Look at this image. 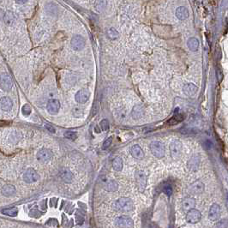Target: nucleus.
<instances>
[{"mask_svg": "<svg viewBox=\"0 0 228 228\" xmlns=\"http://www.w3.org/2000/svg\"><path fill=\"white\" fill-rule=\"evenodd\" d=\"M113 208L115 210L119 211V212H124L127 213L134 208V204L133 202L128 198V197H121L116 201H114L113 203Z\"/></svg>", "mask_w": 228, "mask_h": 228, "instance_id": "f257e3e1", "label": "nucleus"}, {"mask_svg": "<svg viewBox=\"0 0 228 228\" xmlns=\"http://www.w3.org/2000/svg\"><path fill=\"white\" fill-rule=\"evenodd\" d=\"M149 148L153 154L156 158H162L165 155V145L160 141H153L149 144Z\"/></svg>", "mask_w": 228, "mask_h": 228, "instance_id": "f03ea898", "label": "nucleus"}, {"mask_svg": "<svg viewBox=\"0 0 228 228\" xmlns=\"http://www.w3.org/2000/svg\"><path fill=\"white\" fill-rule=\"evenodd\" d=\"M170 154L172 158L175 160H178L181 156L182 153V149H183V145L180 141L178 140H174L170 143Z\"/></svg>", "mask_w": 228, "mask_h": 228, "instance_id": "7ed1b4c3", "label": "nucleus"}, {"mask_svg": "<svg viewBox=\"0 0 228 228\" xmlns=\"http://www.w3.org/2000/svg\"><path fill=\"white\" fill-rule=\"evenodd\" d=\"M136 177V183H137V187L140 192H144L146 185H147V176L145 172L141 170H138L136 172L135 174Z\"/></svg>", "mask_w": 228, "mask_h": 228, "instance_id": "20e7f679", "label": "nucleus"}, {"mask_svg": "<svg viewBox=\"0 0 228 228\" xmlns=\"http://www.w3.org/2000/svg\"><path fill=\"white\" fill-rule=\"evenodd\" d=\"M23 178L27 184H32L39 179V175L34 168H27L23 175Z\"/></svg>", "mask_w": 228, "mask_h": 228, "instance_id": "39448f33", "label": "nucleus"}, {"mask_svg": "<svg viewBox=\"0 0 228 228\" xmlns=\"http://www.w3.org/2000/svg\"><path fill=\"white\" fill-rule=\"evenodd\" d=\"M115 225L118 228H133V220L127 216H119L115 220Z\"/></svg>", "mask_w": 228, "mask_h": 228, "instance_id": "423d86ee", "label": "nucleus"}, {"mask_svg": "<svg viewBox=\"0 0 228 228\" xmlns=\"http://www.w3.org/2000/svg\"><path fill=\"white\" fill-rule=\"evenodd\" d=\"M70 45L71 47L73 48V50L75 51H81L82 49L84 48L85 45H86V40L82 35H75L71 39L70 41Z\"/></svg>", "mask_w": 228, "mask_h": 228, "instance_id": "0eeeda50", "label": "nucleus"}, {"mask_svg": "<svg viewBox=\"0 0 228 228\" xmlns=\"http://www.w3.org/2000/svg\"><path fill=\"white\" fill-rule=\"evenodd\" d=\"M201 218H202V215L200 211L195 208L189 210L186 215V220L190 224H196L199 222L201 220Z\"/></svg>", "mask_w": 228, "mask_h": 228, "instance_id": "6e6552de", "label": "nucleus"}, {"mask_svg": "<svg viewBox=\"0 0 228 228\" xmlns=\"http://www.w3.org/2000/svg\"><path fill=\"white\" fill-rule=\"evenodd\" d=\"M52 156H53V153L48 148H41L40 150H39V152L36 154L37 160L40 162H47V161L51 160Z\"/></svg>", "mask_w": 228, "mask_h": 228, "instance_id": "1a4fd4ad", "label": "nucleus"}, {"mask_svg": "<svg viewBox=\"0 0 228 228\" xmlns=\"http://www.w3.org/2000/svg\"><path fill=\"white\" fill-rule=\"evenodd\" d=\"M90 97V92L88 89H80L75 94V100L79 104H85Z\"/></svg>", "mask_w": 228, "mask_h": 228, "instance_id": "9d476101", "label": "nucleus"}, {"mask_svg": "<svg viewBox=\"0 0 228 228\" xmlns=\"http://www.w3.org/2000/svg\"><path fill=\"white\" fill-rule=\"evenodd\" d=\"M13 88V82L8 74H2L1 76V89L5 92L11 91Z\"/></svg>", "mask_w": 228, "mask_h": 228, "instance_id": "9b49d317", "label": "nucleus"}, {"mask_svg": "<svg viewBox=\"0 0 228 228\" xmlns=\"http://www.w3.org/2000/svg\"><path fill=\"white\" fill-rule=\"evenodd\" d=\"M47 112L51 115H55L59 112L60 102L57 99H51L47 102Z\"/></svg>", "mask_w": 228, "mask_h": 228, "instance_id": "f8f14e48", "label": "nucleus"}, {"mask_svg": "<svg viewBox=\"0 0 228 228\" xmlns=\"http://www.w3.org/2000/svg\"><path fill=\"white\" fill-rule=\"evenodd\" d=\"M201 163V157L198 153H195L188 162V168L191 172H196L199 169Z\"/></svg>", "mask_w": 228, "mask_h": 228, "instance_id": "ddd939ff", "label": "nucleus"}, {"mask_svg": "<svg viewBox=\"0 0 228 228\" xmlns=\"http://www.w3.org/2000/svg\"><path fill=\"white\" fill-rule=\"evenodd\" d=\"M204 184L200 180H196L192 183L189 187V190L191 194L194 195H200L204 191Z\"/></svg>", "mask_w": 228, "mask_h": 228, "instance_id": "4468645a", "label": "nucleus"}, {"mask_svg": "<svg viewBox=\"0 0 228 228\" xmlns=\"http://www.w3.org/2000/svg\"><path fill=\"white\" fill-rule=\"evenodd\" d=\"M220 216V208L217 203H214L212 204L210 209H209V215L208 217L211 220L215 221L217 220Z\"/></svg>", "mask_w": 228, "mask_h": 228, "instance_id": "2eb2a0df", "label": "nucleus"}, {"mask_svg": "<svg viewBox=\"0 0 228 228\" xmlns=\"http://www.w3.org/2000/svg\"><path fill=\"white\" fill-rule=\"evenodd\" d=\"M0 106H1L2 111H4V112L11 111L13 107V102L11 99L7 96L2 97L1 101H0Z\"/></svg>", "mask_w": 228, "mask_h": 228, "instance_id": "dca6fc26", "label": "nucleus"}, {"mask_svg": "<svg viewBox=\"0 0 228 228\" xmlns=\"http://www.w3.org/2000/svg\"><path fill=\"white\" fill-rule=\"evenodd\" d=\"M130 153L131 155L137 159V160H142L144 158V152L143 150L141 149V148L140 147L139 145L136 144V145H133L130 148Z\"/></svg>", "mask_w": 228, "mask_h": 228, "instance_id": "f3484780", "label": "nucleus"}, {"mask_svg": "<svg viewBox=\"0 0 228 228\" xmlns=\"http://www.w3.org/2000/svg\"><path fill=\"white\" fill-rule=\"evenodd\" d=\"M15 20H16V17H15V14L11 11H6L4 14L3 21H4L5 25L9 26V27L12 26L13 24H15Z\"/></svg>", "mask_w": 228, "mask_h": 228, "instance_id": "a211bd4d", "label": "nucleus"}, {"mask_svg": "<svg viewBox=\"0 0 228 228\" xmlns=\"http://www.w3.org/2000/svg\"><path fill=\"white\" fill-rule=\"evenodd\" d=\"M183 90L186 95H188L190 97H193L196 94V93L198 91V88L193 83H187L184 86Z\"/></svg>", "mask_w": 228, "mask_h": 228, "instance_id": "6ab92c4d", "label": "nucleus"}, {"mask_svg": "<svg viewBox=\"0 0 228 228\" xmlns=\"http://www.w3.org/2000/svg\"><path fill=\"white\" fill-rule=\"evenodd\" d=\"M16 192V190H15V187L14 185H11V184H5L2 187L1 189V193L3 196H12L15 194Z\"/></svg>", "mask_w": 228, "mask_h": 228, "instance_id": "aec40b11", "label": "nucleus"}, {"mask_svg": "<svg viewBox=\"0 0 228 228\" xmlns=\"http://www.w3.org/2000/svg\"><path fill=\"white\" fill-rule=\"evenodd\" d=\"M176 16L179 20H185L189 17V11L184 6H180L176 10Z\"/></svg>", "mask_w": 228, "mask_h": 228, "instance_id": "412c9836", "label": "nucleus"}, {"mask_svg": "<svg viewBox=\"0 0 228 228\" xmlns=\"http://www.w3.org/2000/svg\"><path fill=\"white\" fill-rule=\"evenodd\" d=\"M60 177L64 183H70L73 179V174L68 168H63L60 172Z\"/></svg>", "mask_w": 228, "mask_h": 228, "instance_id": "4be33fe9", "label": "nucleus"}, {"mask_svg": "<svg viewBox=\"0 0 228 228\" xmlns=\"http://www.w3.org/2000/svg\"><path fill=\"white\" fill-rule=\"evenodd\" d=\"M195 206H196V201H195V199H193L191 197L184 198L182 203L183 209L185 211H189L190 209H193L195 208Z\"/></svg>", "mask_w": 228, "mask_h": 228, "instance_id": "5701e85b", "label": "nucleus"}, {"mask_svg": "<svg viewBox=\"0 0 228 228\" xmlns=\"http://www.w3.org/2000/svg\"><path fill=\"white\" fill-rule=\"evenodd\" d=\"M143 115H144V110L141 106L137 105L133 107L132 112H131V116L134 119H140L141 118H142Z\"/></svg>", "mask_w": 228, "mask_h": 228, "instance_id": "b1692460", "label": "nucleus"}, {"mask_svg": "<svg viewBox=\"0 0 228 228\" xmlns=\"http://www.w3.org/2000/svg\"><path fill=\"white\" fill-rule=\"evenodd\" d=\"M187 46L190 51H196L199 48V40L195 37H191L187 41Z\"/></svg>", "mask_w": 228, "mask_h": 228, "instance_id": "393cba45", "label": "nucleus"}, {"mask_svg": "<svg viewBox=\"0 0 228 228\" xmlns=\"http://www.w3.org/2000/svg\"><path fill=\"white\" fill-rule=\"evenodd\" d=\"M107 6L106 0H95L94 2V8L99 13L104 12Z\"/></svg>", "mask_w": 228, "mask_h": 228, "instance_id": "a878e982", "label": "nucleus"}, {"mask_svg": "<svg viewBox=\"0 0 228 228\" xmlns=\"http://www.w3.org/2000/svg\"><path fill=\"white\" fill-rule=\"evenodd\" d=\"M106 37L111 40H116L119 38V34L114 27L107 28L106 30Z\"/></svg>", "mask_w": 228, "mask_h": 228, "instance_id": "bb28decb", "label": "nucleus"}, {"mask_svg": "<svg viewBox=\"0 0 228 228\" xmlns=\"http://www.w3.org/2000/svg\"><path fill=\"white\" fill-rule=\"evenodd\" d=\"M104 189L108 192H115L118 189V184L115 180H110L105 184Z\"/></svg>", "mask_w": 228, "mask_h": 228, "instance_id": "cd10ccee", "label": "nucleus"}, {"mask_svg": "<svg viewBox=\"0 0 228 228\" xmlns=\"http://www.w3.org/2000/svg\"><path fill=\"white\" fill-rule=\"evenodd\" d=\"M113 167L114 170H116L117 172H120L123 170L124 167V162L121 157L117 156L116 158H114V160H113Z\"/></svg>", "mask_w": 228, "mask_h": 228, "instance_id": "c85d7f7f", "label": "nucleus"}, {"mask_svg": "<svg viewBox=\"0 0 228 228\" xmlns=\"http://www.w3.org/2000/svg\"><path fill=\"white\" fill-rule=\"evenodd\" d=\"M184 116L183 114L177 113H175V115L170 120H168L167 124L171 125H177L178 123L182 122L184 120Z\"/></svg>", "mask_w": 228, "mask_h": 228, "instance_id": "c756f323", "label": "nucleus"}, {"mask_svg": "<svg viewBox=\"0 0 228 228\" xmlns=\"http://www.w3.org/2000/svg\"><path fill=\"white\" fill-rule=\"evenodd\" d=\"M2 214L3 215H5L8 216H16L17 214H18V209L17 208L15 207H13V208H5V209H3L2 210Z\"/></svg>", "mask_w": 228, "mask_h": 228, "instance_id": "7c9ffc66", "label": "nucleus"}, {"mask_svg": "<svg viewBox=\"0 0 228 228\" xmlns=\"http://www.w3.org/2000/svg\"><path fill=\"white\" fill-rule=\"evenodd\" d=\"M72 113H73V115L76 118H81L84 114V108L80 107V106H76L73 108Z\"/></svg>", "mask_w": 228, "mask_h": 228, "instance_id": "2f4dec72", "label": "nucleus"}, {"mask_svg": "<svg viewBox=\"0 0 228 228\" xmlns=\"http://www.w3.org/2000/svg\"><path fill=\"white\" fill-rule=\"evenodd\" d=\"M63 136L65 138L70 140H75L77 138V134H76V132H74V131H66L63 134Z\"/></svg>", "mask_w": 228, "mask_h": 228, "instance_id": "473e14b6", "label": "nucleus"}, {"mask_svg": "<svg viewBox=\"0 0 228 228\" xmlns=\"http://www.w3.org/2000/svg\"><path fill=\"white\" fill-rule=\"evenodd\" d=\"M100 128L103 131H106L109 129V122L107 119H103L100 122Z\"/></svg>", "mask_w": 228, "mask_h": 228, "instance_id": "72a5a7b5", "label": "nucleus"}, {"mask_svg": "<svg viewBox=\"0 0 228 228\" xmlns=\"http://www.w3.org/2000/svg\"><path fill=\"white\" fill-rule=\"evenodd\" d=\"M217 228H227L228 227V220L222 219L217 223Z\"/></svg>", "mask_w": 228, "mask_h": 228, "instance_id": "f704fd0d", "label": "nucleus"}, {"mask_svg": "<svg viewBox=\"0 0 228 228\" xmlns=\"http://www.w3.org/2000/svg\"><path fill=\"white\" fill-rule=\"evenodd\" d=\"M31 112H32L31 107H30V106L27 105V104H25V105L23 106V108H22V113H23V114L24 116H28L29 114L31 113Z\"/></svg>", "mask_w": 228, "mask_h": 228, "instance_id": "c9c22d12", "label": "nucleus"}, {"mask_svg": "<svg viewBox=\"0 0 228 228\" xmlns=\"http://www.w3.org/2000/svg\"><path fill=\"white\" fill-rule=\"evenodd\" d=\"M112 142H113V138L112 137H109L105 141L104 144H103V149H107L111 145H112Z\"/></svg>", "mask_w": 228, "mask_h": 228, "instance_id": "e433bc0d", "label": "nucleus"}, {"mask_svg": "<svg viewBox=\"0 0 228 228\" xmlns=\"http://www.w3.org/2000/svg\"><path fill=\"white\" fill-rule=\"evenodd\" d=\"M216 76H217V79L219 82H221L223 80V72L220 69H217L216 70Z\"/></svg>", "mask_w": 228, "mask_h": 228, "instance_id": "4c0bfd02", "label": "nucleus"}, {"mask_svg": "<svg viewBox=\"0 0 228 228\" xmlns=\"http://www.w3.org/2000/svg\"><path fill=\"white\" fill-rule=\"evenodd\" d=\"M164 192H165V194H166L168 196H170L172 194V187H171L170 185H166V186H165V188H164Z\"/></svg>", "mask_w": 228, "mask_h": 228, "instance_id": "58836bf2", "label": "nucleus"}, {"mask_svg": "<svg viewBox=\"0 0 228 228\" xmlns=\"http://www.w3.org/2000/svg\"><path fill=\"white\" fill-rule=\"evenodd\" d=\"M45 127L50 131V132H51V133H55V129H54V127H52L51 125H48V124H46V125H45Z\"/></svg>", "mask_w": 228, "mask_h": 228, "instance_id": "ea45409f", "label": "nucleus"}, {"mask_svg": "<svg viewBox=\"0 0 228 228\" xmlns=\"http://www.w3.org/2000/svg\"><path fill=\"white\" fill-rule=\"evenodd\" d=\"M15 1H16V3L19 4H23L27 3L28 0H15Z\"/></svg>", "mask_w": 228, "mask_h": 228, "instance_id": "a19ab883", "label": "nucleus"}]
</instances>
